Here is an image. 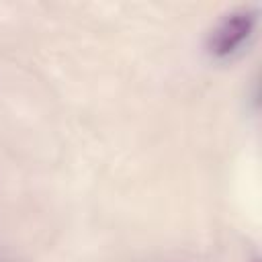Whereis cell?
Here are the masks:
<instances>
[{"instance_id": "1", "label": "cell", "mask_w": 262, "mask_h": 262, "mask_svg": "<svg viewBox=\"0 0 262 262\" xmlns=\"http://www.w3.org/2000/svg\"><path fill=\"white\" fill-rule=\"evenodd\" d=\"M258 8L242 6L225 14L207 37V51L215 59H231L254 37L258 27Z\"/></svg>"}]
</instances>
